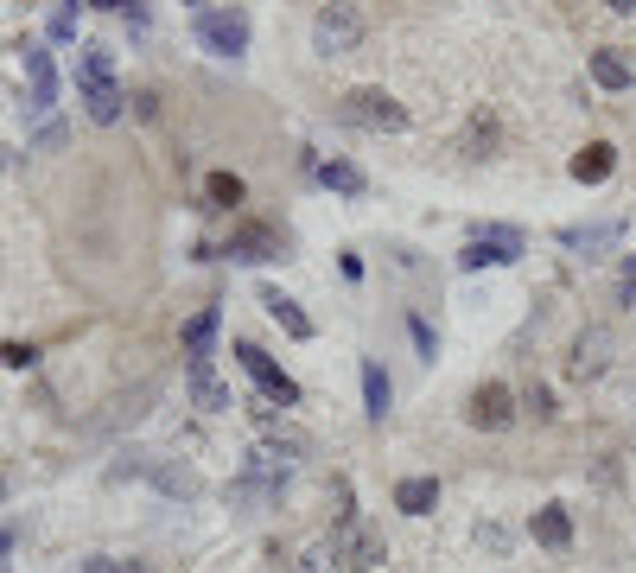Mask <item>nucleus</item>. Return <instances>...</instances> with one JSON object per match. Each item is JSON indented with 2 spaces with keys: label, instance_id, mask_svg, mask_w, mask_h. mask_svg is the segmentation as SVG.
<instances>
[{
  "label": "nucleus",
  "instance_id": "nucleus-3",
  "mask_svg": "<svg viewBox=\"0 0 636 573\" xmlns=\"http://www.w3.org/2000/svg\"><path fill=\"white\" fill-rule=\"evenodd\" d=\"M363 45V13H356L351 0H325L319 13H312V52L319 58H344Z\"/></svg>",
  "mask_w": 636,
  "mask_h": 573
},
{
  "label": "nucleus",
  "instance_id": "nucleus-12",
  "mask_svg": "<svg viewBox=\"0 0 636 573\" xmlns=\"http://www.w3.org/2000/svg\"><path fill=\"white\" fill-rule=\"evenodd\" d=\"M509 420H515V395H509V383H478V389H471V427L503 434Z\"/></svg>",
  "mask_w": 636,
  "mask_h": 573
},
{
  "label": "nucleus",
  "instance_id": "nucleus-34",
  "mask_svg": "<svg viewBox=\"0 0 636 573\" xmlns=\"http://www.w3.org/2000/svg\"><path fill=\"white\" fill-rule=\"evenodd\" d=\"M624 306H636V256H630V268H624Z\"/></svg>",
  "mask_w": 636,
  "mask_h": 573
},
{
  "label": "nucleus",
  "instance_id": "nucleus-17",
  "mask_svg": "<svg viewBox=\"0 0 636 573\" xmlns=\"http://www.w3.org/2000/svg\"><path fill=\"white\" fill-rule=\"evenodd\" d=\"M388 402H395V383H388V369H382L376 357H363V415L382 420V415H388Z\"/></svg>",
  "mask_w": 636,
  "mask_h": 573
},
{
  "label": "nucleus",
  "instance_id": "nucleus-36",
  "mask_svg": "<svg viewBox=\"0 0 636 573\" xmlns=\"http://www.w3.org/2000/svg\"><path fill=\"white\" fill-rule=\"evenodd\" d=\"M611 13H636V0H611Z\"/></svg>",
  "mask_w": 636,
  "mask_h": 573
},
{
  "label": "nucleus",
  "instance_id": "nucleus-23",
  "mask_svg": "<svg viewBox=\"0 0 636 573\" xmlns=\"http://www.w3.org/2000/svg\"><path fill=\"white\" fill-rule=\"evenodd\" d=\"M534 542H541V548H566V542H573V517H566L560 503L534 510Z\"/></svg>",
  "mask_w": 636,
  "mask_h": 573
},
{
  "label": "nucleus",
  "instance_id": "nucleus-33",
  "mask_svg": "<svg viewBox=\"0 0 636 573\" xmlns=\"http://www.w3.org/2000/svg\"><path fill=\"white\" fill-rule=\"evenodd\" d=\"M134 115H140V122H153V115H159V96H153V90H140V96H134Z\"/></svg>",
  "mask_w": 636,
  "mask_h": 573
},
{
  "label": "nucleus",
  "instance_id": "nucleus-1",
  "mask_svg": "<svg viewBox=\"0 0 636 573\" xmlns=\"http://www.w3.org/2000/svg\"><path fill=\"white\" fill-rule=\"evenodd\" d=\"M76 96H83V115L96 128H115L122 122V83H115V52L108 45H83L76 52Z\"/></svg>",
  "mask_w": 636,
  "mask_h": 573
},
{
  "label": "nucleus",
  "instance_id": "nucleus-35",
  "mask_svg": "<svg viewBox=\"0 0 636 573\" xmlns=\"http://www.w3.org/2000/svg\"><path fill=\"white\" fill-rule=\"evenodd\" d=\"M83 7H102V13H127V0H83Z\"/></svg>",
  "mask_w": 636,
  "mask_h": 573
},
{
  "label": "nucleus",
  "instance_id": "nucleus-7",
  "mask_svg": "<svg viewBox=\"0 0 636 573\" xmlns=\"http://www.w3.org/2000/svg\"><path fill=\"white\" fill-rule=\"evenodd\" d=\"M344 122H351V128H369V134H402L407 108L395 103L388 90H351V96H344Z\"/></svg>",
  "mask_w": 636,
  "mask_h": 573
},
{
  "label": "nucleus",
  "instance_id": "nucleus-6",
  "mask_svg": "<svg viewBox=\"0 0 636 573\" xmlns=\"http://www.w3.org/2000/svg\"><path fill=\"white\" fill-rule=\"evenodd\" d=\"M529 242H522V230H509V223H490V230H478L465 249H458V268L465 274H478V268H509V261L522 256Z\"/></svg>",
  "mask_w": 636,
  "mask_h": 573
},
{
  "label": "nucleus",
  "instance_id": "nucleus-27",
  "mask_svg": "<svg viewBox=\"0 0 636 573\" xmlns=\"http://www.w3.org/2000/svg\"><path fill=\"white\" fill-rule=\"evenodd\" d=\"M293 573H337V554H331V542L305 548V554H300V567H293Z\"/></svg>",
  "mask_w": 636,
  "mask_h": 573
},
{
  "label": "nucleus",
  "instance_id": "nucleus-4",
  "mask_svg": "<svg viewBox=\"0 0 636 573\" xmlns=\"http://www.w3.org/2000/svg\"><path fill=\"white\" fill-rule=\"evenodd\" d=\"M286 471H293V466H280V459H268V452H254L249 466H242V478L229 485V503H236V510H274L280 491H286Z\"/></svg>",
  "mask_w": 636,
  "mask_h": 573
},
{
  "label": "nucleus",
  "instance_id": "nucleus-25",
  "mask_svg": "<svg viewBox=\"0 0 636 573\" xmlns=\"http://www.w3.org/2000/svg\"><path fill=\"white\" fill-rule=\"evenodd\" d=\"M490 147H497V115H471V128H465V154L483 159Z\"/></svg>",
  "mask_w": 636,
  "mask_h": 573
},
{
  "label": "nucleus",
  "instance_id": "nucleus-32",
  "mask_svg": "<svg viewBox=\"0 0 636 573\" xmlns=\"http://www.w3.org/2000/svg\"><path fill=\"white\" fill-rule=\"evenodd\" d=\"M32 147H39V154H58V147H64V122H45V128L32 134Z\"/></svg>",
  "mask_w": 636,
  "mask_h": 573
},
{
  "label": "nucleus",
  "instance_id": "nucleus-9",
  "mask_svg": "<svg viewBox=\"0 0 636 573\" xmlns=\"http://www.w3.org/2000/svg\"><path fill=\"white\" fill-rule=\"evenodd\" d=\"M229 261H242V268H261V261H280L286 249H280V230H268V223H236L223 242Z\"/></svg>",
  "mask_w": 636,
  "mask_h": 573
},
{
  "label": "nucleus",
  "instance_id": "nucleus-24",
  "mask_svg": "<svg viewBox=\"0 0 636 573\" xmlns=\"http://www.w3.org/2000/svg\"><path fill=\"white\" fill-rule=\"evenodd\" d=\"M229 205H242V179L236 173H210L204 179V210H229Z\"/></svg>",
  "mask_w": 636,
  "mask_h": 573
},
{
  "label": "nucleus",
  "instance_id": "nucleus-22",
  "mask_svg": "<svg viewBox=\"0 0 636 573\" xmlns=\"http://www.w3.org/2000/svg\"><path fill=\"white\" fill-rule=\"evenodd\" d=\"M312 173H319V185H331V191H344V198H363V173H356L351 159H312Z\"/></svg>",
  "mask_w": 636,
  "mask_h": 573
},
{
  "label": "nucleus",
  "instance_id": "nucleus-10",
  "mask_svg": "<svg viewBox=\"0 0 636 573\" xmlns=\"http://www.w3.org/2000/svg\"><path fill=\"white\" fill-rule=\"evenodd\" d=\"M605 364H611V332H605V325H585L580 338H573L566 376H573V383H598V376H605Z\"/></svg>",
  "mask_w": 636,
  "mask_h": 573
},
{
  "label": "nucleus",
  "instance_id": "nucleus-26",
  "mask_svg": "<svg viewBox=\"0 0 636 573\" xmlns=\"http://www.w3.org/2000/svg\"><path fill=\"white\" fill-rule=\"evenodd\" d=\"M76 13H83V0H58V7H51V20H45V32H51V39H76Z\"/></svg>",
  "mask_w": 636,
  "mask_h": 573
},
{
  "label": "nucleus",
  "instance_id": "nucleus-20",
  "mask_svg": "<svg viewBox=\"0 0 636 573\" xmlns=\"http://www.w3.org/2000/svg\"><path fill=\"white\" fill-rule=\"evenodd\" d=\"M217 325H223V306H204V313L185 319V357H210V338H217Z\"/></svg>",
  "mask_w": 636,
  "mask_h": 573
},
{
  "label": "nucleus",
  "instance_id": "nucleus-29",
  "mask_svg": "<svg viewBox=\"0 0 636 573\" xmlns=\"http://www.w3.org/2000/svg\"><path fill=\"white\" fill-rule=\"evenodd\" d=\"M76 573H147L140 561H108V554H90V561H76Z\"/></svg>",
  "mask_w": 636,
  "mask_h": 573
},
{
  "label": "nucleus",
  "instance_id": "nucleus-30",
  "mask_svg": "<svg viewBox=\"0 0 636 573\" xmlns=\"http://www.w3.org/2000/svg\"><path fill=\"white\" fill-rule=\"evenodd\" d=\"M0 364H7V369H32V364H39V351H32V344H0Z\"/></svg>",
  "mask_w": 636,
  "mask_h": 573
},
{
  "label": "nucleus",
  "instance_id": "nucleus-8",
  "mask_svg": "<svg viewBox=\"0 0 636 573\" xmlns=\"http://www.w3.org/2000/svg\"><path fill=\"white\" fill-rule=\"evenodd\" d=\"M331 554H337V567L369 573V567H382V554H388V542H382V529H369V522L344 517V522H337V535H331Z\"/></svg>",
  "mask_w": 636,
  "mask_h": 573
},
{
  "label": "nucleus",
  "instance_id": "nucleus-19",
  "mask_svg": "<svg viewBox=\"0 0 636 573\" xmlns=\"http://www.w3.org/2000/svg\"><path fill=\"white\" fill-rule=\"evenodd\" d=\"M611 166H617V147H611V140H592L585 154H573V179H580V185H605Z\"/></svg>",
  "mask_w": 636,
  "mask_h": 573
},
{
  "label": "nucleus",
  "instance_id": "nucleus-13",
  "mask_svg": "<svg viewBox=\"0 0 636 573\" xmlns=\"http://www.w3.org/2000/svg\"><path fill=\"white\" fill-rule=\"evenodd\" d=\"M122 471H147L159 491H166V497H185V503L204 491L198 471H191V466H173V459H127V466H115V478H122Z\"/></svg>",
  "mask_w": 636,
  "mask_h": 573
},
{
  "label": "nucleus",
  "instance_id": "nucleus-14",
  "mask_svg": "<svg viewBox=\"0 0 636 573\" xmlns=\"http://www.w3.org/2000/svg\"><path fill=\"white\" fill-rule=\"evenodd\" d=\"M185 383H191V402H198L204 415H223V408H236L223 389V376L210 369V357H185Z\"/></svg>",
  "mask_w": 636,
  "mask_h": 573
},
{
  "label": "nucleus",
  "instance_id": "nucleus-15",
  "mask_svg": "<svg viewBox=\"0 0 636 573\" xmlns=\"http://www.w3.org/2000/svg\"><path fill=\"white\" fill-rule=\"evenodd\" d=\"M261 306H268V319H274L280 332H286V338H312V332H319V325H312V319L300 313V300H286V293H280V286H261Z\"/></svg>",
  "mask_w": 636,
  "mask_h": 573
},
{
  "label": "nucleus",
  "instance_id": "nucleus-2",
  "mask_svg": "<svg viewBox=\"0 0 636 573\" xmlns=\"http://www.w3.org/2000/svg\"><path fill=\"white\" fill-rule=\"evenodd\" d=\"M191 39H198L210 58H242L249 52V13H242V7H198Z\"/></svg>",
  "mask_w": 636,
  "mask_h": 573
},
{
  "label": "nucleus",
  "instance_id": "nucleus-11",
  "mask_svg": "<svg viewBox=\"0 0 636 573\" xmlns=\"http://www.w3.org/2000/svg\"><path fill=\"white\" fill-rule=\"evenodd\" d=\"M20 64H25V108L45 115L58 103V71H51V52L45 45H20Z\"/></svg>",
  "mask_w": 636,
  "mask_h": 573
},
{
  "label": "nucleus",
  "instance_id": "nucleus-21",
  "mask_svg": "<svg viewBox=\"0 0 636 573\" xmlns=\"http://www.w3.org/2000/svg\"><path fill=\"white\" fill-rule=\"evenodd\" d=\"M592 83L611 90V96H617V90H630V83H636L630 58H624V52H592Z\"/></svg>",
  "mask_w": 636,
  "mask_h": 573
},
{
  "label": "nucleus",
  "instance_id": "nucleus-18",
  "mask_svg": "<svg viewBox=\"0 0 636 573\" xmlns=\"http://www.w3.org/2000/svg\"><path fill=\"white\" fill-rule=\"evenodd\" d=\"M432 503H439V478H402L395 485V510L402 517H432Z\"/></svg>",
  "mask_w": 636,
  "mask_h": 573
},
{
  "label": "nucleus",
  "instance_id": "nucleus-16",
  "mask_svg": "<svg viewBox=\"0 0 636 573\" xmlns=\"http://www.w3.org/2000/svg\"><path fill=\"white\" fill-rule=\"evenodd\" d=\"M617 236H624L617 223H566V230H560V249H573V256H605Z\"/></svg>",
  "mask_w": 636,
  "mask_h": 573
},
{
  "label": "nucleus",
  "instance_id": "nucleus-28",
  "mask_svg": "<svg viewBox=\"0 0 636 573\" xmlns=\"http://www.w3.org/2000/svg\"><path fill=\"white\" fill-rule=\"evenodd\" d=\"M407 332H414V344H420V357L432 364V357H439V332H432V325H427L420 313H407Z\"/></svg>",
  "mask_w": 636,
  "mask_h": 573
},
{
  "label": "nucleus",
  "instance_id": "nucleus-31",
  "mask_svg": "<svg viewBox=\"0 0 636 573\" xmlns=\"http://www.w3.org/2000/svg\"><path fill=\"white\" fill-rule=\"evenodd\" d=\"M522 408H529L534 420H554V395H548V389H541V383H534V389L522 395Z\"/></svg>",
  "mask_w": 636,
  "mask_h": 573
},
{
  "label": "nucleus",
  "instance_id": "nucleus-5",
  "mask_svg": "<svg viewBox=\"0 0 636 573\" xmlns=\"http://www.w3.org/2000/svg\"><path fill=\"white\" fill-rule=\"evenodd\" d=\"M236 364L249 369V383L261 395H268V402H274V408H300V383H293V376H286V369L274 364V357H268V351H261V344H236Z\"/></svg>",
  "mask_w": 636,
  "mask_h": 573
}]
</instances>
